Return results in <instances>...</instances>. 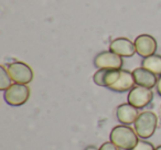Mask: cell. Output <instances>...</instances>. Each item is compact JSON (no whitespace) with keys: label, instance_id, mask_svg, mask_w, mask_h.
<instances>
[{"label":"cell","instance_id":"obj_1","mask_svg":"<svg viewBox=\"0 0 161 150\" xmlns=\"http://www.w3.org/2000/svg\"><path fill=\"white\" fill-rule=\"evenodd\" d=\"M135 79L132 72L127 69H107L105 75V87L114 92L124 93L135 87Z\"/></svg>","mask_w":161,"mask_h":150},{"label":"cell","instance_id":"obj_2","mask_svg":"<svg viewBox=\"0 0 161 150\" xmlns=\"http://www.w3.org/2000/svg\"><path fill=\"white\" fill-rule=\"evenodd\" d=\"M109 139L119 149L132 150L138 143V135L128 125H118L112 129Z\"/></svg>","mask_w":161,"mask_h":150},{"label":"cell","instance_id":"obj_3","mask_svg":"<svg viewBox=\"0 0 161 150\" xmlns=\"http://www.w3.org/2000/svg\"><path fill=\"white\" fill-rule=\"evenodd\" d=\"M158 126V116L153 112L146 110L138 115L134 124V129L138 137L142 139H148L154 134Z\"/></svg>","mask_w":161,"mask_h":150},{"label":"cell","instance_id":"obj_4","mask_svg":"<svg viewBox=\"0 0 161 150\" xmlns=\"http://www.w3.org/2000/svg\"><path fill=\"white\" fill-rule=\"evenodd\" d=\"M5 101L10 106H21L28 102L30 97V88L25 84L14 83L5 91Z\"/></svg>","mask_w":161,"mask_h":150},{"label":"cell","instance_id":"obj_5","mask_svg":"<svg viewBox=\"0 0 161 150\" xmlns=\"http://www.w3.org/2000/svg\"><path fill=\"white\" fill-rule=\"evenodd\" d=\"M7 69L10 77L14 83L28 85L33 80V71L27 63L16 61V62L10 63Z\"/></svg>","mask_w":161,"mask_h":150},{"label":"cell","instance_id":"obj_6","mask_svg":"<svg viewBox=\"0 0 161 150\" xmlns=\"http://www.w3.org/2000/svg\"><path fill=\"white\" fill-rule=\"evenodd\" d=\"M152 99H153V93H152L151 88L138 85L130 90L127 96L128 103L138 109L148 106L152 102Z\"/></svg>","mask_w":161,"mask_h":150},{"label":"cell","instance_id":"obj_7","mask_svg":"<svg viewBox=\"0 0 161 150\" xmlns=\"http://www.w3.org/2000/svg\"><path fill=\"white\" fill-rule=\"evenodd\" d=\"M94 65L97 69H120L124 65V60L118 54L112 51H104L98 53L94 58Z\"/></svg>","mask_w":161,"mask_h":150},{"label":"cell","instance_id":"obj_8","mask_svg":"<svg viewBox=\"0 0 161 150\" xmlns=\"http://www.w3.org/2000/svg\"><path fill=\"white\" fill-rule=\"evenodd\" d=\"M134 43L136 47V53L143 58L156 54V51L158 49L156 39L150 34H140L137 36Z\"/></svg>","mask_w":161,"mask_h":150},{"label":"cell","instance_id":"obj_9","mask_svg":"<svg viewBox=\"0 0 161 150\" xmlns=\"http://www.w3.org/2000/svg\"><path fill=\"white\" fill-rule=\"evenodd\" d=\"M109 51L118 54L121 58H131L136 53L135 43L127 38H117L109 44Z\"/></svg>","mask_w":161,"mask_h":150},{"label":"cell","instance_id":"obj_10","mask_svg":"<svg viewBox=\"0 0 161 150\" xmlns=\"http://www.w3.org/2000/svg\"><path fill=\"white\" fill-rule=\"evenodd\" d=\"M132 75L138 86H143L147 88H153L154 86H157V82H158L157 75L145 67L141 66L135 69L132 71Z\"/></svg>","mask_w":161,"mask_h":150},{"label":"cell","instance_id":"obj_11","mask_svg":"<svg viewBox=\"0 0 161 150\" xmlns=\"http://www.w3.org/2000/svg\"><path fill=\"white\" fill-rule=\"evenodd\" d=\"M138 115V108L134 107L129 103L120 104L116 109V117L121 125H131V124H135Z\"/></svg>","mask_w":161,"mask_h":150},{"label":"cell","instance_id":"obj_12","mask_svg":"<svg viewBox=\"0 0 161 150\" xmlns=\"http://www.w3.org/2000/svg\"><path fill=\"white\" fill-rule=\"evenodd\" d=\"M141 66L147 69L148 71L152 72L156 75L161 76V55L153 54L151 56L145 58L141 62Z\"/></svg>","mask_w":161,"mask_h":150},{"label":"cell","instance_id":"obj_13","mask_svg":"<svg viewBox=\"0 0 161 150\" xmlns=\"http://www.w3.org/2000/svg\"><path fill=\"white\" fill-rule=\"evenodd\" d=\"M11 81L12 80L10 77L9 73H8V69L3 65H1L0 66V90L3 91V92L8 90L12 85Z\"/></svg>","mask_w":161,"mask_h":150},{"label":"cell","instance_id":"obj_14","mask_svg":"<svg viewBox=\"0 0 161 150\" xmlns=\"http://www.w3.org/2000/svg\"><path fill=\"white\" fill-rule=\"evenodd\" d=\"M105 69H98L93 75V81L96 85L102 86V87H105V75H106Z\"/></svg>","mask_w":161,"mask_h":150},{"label":"cell","instance_id":"obj_15","mask_svg":"<svg viewBox=\"0 0 161 150\" xmlns=\"http://www.w3.org/2000/svg\"><path fill=\"white\" fill-rule=\"evenodd\" d=\"M132 150H156V148L153 147L151 142L146 140H139L138 143L135 146V148Z\"/></svg>","mask_w":161,"mask_h":150},{"label":"cell","instance_id":"obj_16","mask_svg":"<svg viewBox=\"0 0 161 150\" xmlns=\"http://www.w3.org/2000/svg\"><path fill=\"white\" fill-rule=\"evenodd\" d=\"M98 150H118V147L116 145H114L112 141H107V142H104L98 148Z\"/></svg>","mask_w":161,"mask_h":150},{"label":"cell","instance_id":"obj_17","mask_svg":"<svg viewBox=\"0 0 161 150\" xmlns=\"http://www.w3.org/2000/svg\"><path fill=\"white\" fill-rule=\"evenodd\" d=\"M157 91H158V94L161 96V76H159L158 82H157Z\"/></svg>","mask_w":161,"mask_h":150},{"label":"cell","instance_id":"obj_18","mask_svg":"<svg viewBox=\"0 0 161 150\" xmlns=\"http://www.w3.org/2000/svg\"><path fill=\"white\" fill-rule=\"evenodd\" d=\"M84 150H98V149H97L95 146H88V147H86Z\"/></svg>","mask_w":161,"mask_h":150},{"label":"cell","instance_id":"obj_19","mask_svg":"<svg viewBox=\"0 0 161 150\" xmlns=\"http://www.w3.org/2000/svg\"><path fill=\"white\" fill-rule=\"evenodd\" d=\"M156 150H161V145H160V146H158V147L156 148Z\"/></svg>","mask_w":161,"mask_h":150}]
</instances>
